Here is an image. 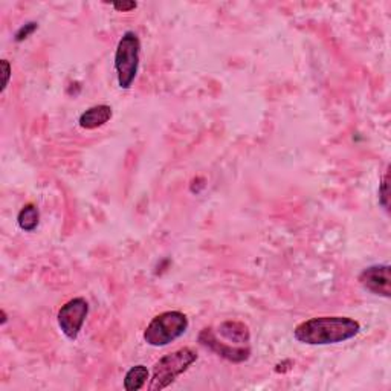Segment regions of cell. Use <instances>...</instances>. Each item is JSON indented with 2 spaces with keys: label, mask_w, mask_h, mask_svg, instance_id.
<instances>
[{
  "label": "cell",
  "mask_w": 391,
  "mask_h": 391,
  "mask_svg": "<svg viewBox=\"0 0 391 391\" xmlns=\"http://www.w3.org/2000/svg\"><path fill=\"white\" fill-rule=\"evenodd\" d=\"M222 338L232 342L234 346H248L251 339L249 327L240 321H225L219 326Z\"/></svg>",
  "instance_id": "obj_9"
},
{
  "label": "cell",
  "mask_w": 391,
  "mask_h": 391,
  "mask_svg": "<svg viewBox=\"0 0 391 391\" xmlns=\"http://www.w3.org/2000/svg\"><path fill=\"white\" fill-rule=\"evenodd\" d=\"M112 107L107 104H100V106H94L91 109H87L80 115V127L86 130H94L98 129V127L104 125L106 123H109L112 118Z\"/></svg>",
  "instance_id": "obj_8"
},
{
  "label": "cell",
  "mask_w": 391,
  "mask_h": 391,
  "mask_svg": "<svg viewBox=\"0 0 391 391\" xmlns=\"http://www.w3.org/2000/svg\"><path fill=\"white\" fill-rule=\"evenodd\" d=\"M87 315H89V302L86 301V298L83 297L72 298L67 301L64 306H62L60 310H58L57 314L58 327H60L63 335L67 339L75 341L78 335H80Z\"/></svg>",
  "instance_id": "obj_5"
},
{
  "label": "cell",
  "mask_w": 391,
  "mask_h": 391,
  "mask_svg": "<svg viewBox=\"0 0 391 391\" xmlns=\"http://www.w3.org/2000/svg\"><path fill=\"white\" fill-rule=\"evenodd\" d=\"M199 342L205 347L208 348L212 353H216L217 356L230 361V363L234 364H242L244 361H248L251 358V348L249 346H228L225 342H220L217 335L214 334V330L211 327H205L200 334H199Z\"/></svg>",
  "instance_id": "obj_6"
},
{
  "label": "cell",
  "mask_w": 391,
  "mask_h": 391,
  "mask_svg": "<svg viewBox=\"0 0 391 391\" xmlns=\"http://www.w3.org/2000/svg\"><path fill=\"white\" fill-rule=\"evenodd\" d=\"M0 66H2V74H4V81H2V92H5V89L8 87V83H9V78H11V66H9V63L6 60H2L0 62Z\"/></svg>",
  "instance_id": "obj_14"
},
{
  "label": "cell",
  "mask_w": 391,
  "mask_h": 391,
  "mask_svg": "<svg viewBox=\"0 0 391 391\" xmlns=\"http://www.w3.org/2000/svg\"><path fill=\"white\" fill-rule=\"evenodd\" d=\"M38 222H40V212L34 203L25 205L17 216L18 227L26 232H33L38 227Z\"/></svg>",
  "instance_id": "obj_11"
},
{
  "label": "cell",
  "mask_w": 391,
  "mask_h": 391,
  "mask_svg": "<svg viewBox=\"0 0 391 391\" xmlns=\"http://www.w3.org/2000/svg\"><path fill=\"white\" fill-rule=\"evenodd\" d=\"M141 40L135 31H127L120 38L115 52V71L121 89H130L140 69Z\"/></svg>",
  "instance_id": "obj_4"
},
{
  "label": "cell",
  "mask_w": 391,
  "mask_h": 391,
  "mask_svg": "<svg viewBox=\"0 0 391 391\" xmlns=\"http://www.w3.org/2000/svg\"><path fill=\"white\" fill-rule=\"evenodd\" d=\"M196 361H198V353L191 347H182L179 350H174L173 353L165 355L153 367V376L149 390L159 391L170 387Z\"/></svg>",
  "instance_id": "obj_3"
},
{
  "label": "cell",
  "mask_w": 391,
  "mask_h": 391,
  "mask_svg": "<svg viewBox=\"0 0 391 391\" xmlns=\"http://www.w3.org/2000/svg\"><path fill=\"white\" fill-rule=\"evenodd\" d=\"M361 332V324L348 317H317L302 321L293 330V338L307 346H329L346 342Z\"/></svg>",
  "instance_id": "obj_1"
},
{
  "label": "cell",
  "mask_w": 391,
  "mask_h": 391,
  "mask_svg": "<svg viewBox=\"0 0 391 391\" xmlns=\"http://www.w3.org/2000/svg\"><path fill=\"white\" fill-rule=\"evenodd\" d=\"M379 203L382 205V208L385 211H388V173H385L382 182H380V187H379Z\"/></svg>",
  "instance_id": "obj_13"
},
{
  "label": "cell",
  "mask_w": 391,
  "mask_h": 391,
  "mask_svg": "<svg viewBox=\"0 0 391 391\" xmlns=\"http://www.w3.org/2000/svg\"><path fill=\"white\" fill-rule=\"evenodd\" d=\"M37 28H38V23H37V22H29V23L21 26V28H18V31L16 33V35H14V40H16L17 43H21V42L26 40V38H28L29 35L34 34V31H35Z\"/></svg>",
  "instance_id": "obj_12"
},
{
  "label": "cell",
  "mask_w": 391,
  "mask_h": 391,
  "mask_svg": "<svg viewBox=\"0 0 391 391\" xmlns=\"http://www.w3.org/2000/svg\"><path fill=\"white\" fill-rule=\"evenodd\" d=\"M188 318L183 312L169 310L156 315L144 330V341L152 347H165L188 330Z\"/></svg>",
  "instance_id": "obj_2"
},
{
  "label": "cell",
  "mask_w": 391,
  "mask_h": 391,
  "mask_svg": "<svg viewBox=\"0 0 391 391\" xmlns=\"http://www.w3.org/2000/svg\"><path fill=\"white\" fill-rule=\"evenodd\" d=\"M136 6H138V4H136V2H123V4H113V8L116 9V11H123V13H129V11H132V9H135Z\"/></svg>",
  "instance_id": "obj_15"
},
{
  "label": "cell",
  "mask_w": 391,
  "mask_h": 391,
  "mask_svg": "<svg viewBox=\"0 0 391 391\" xmlns=\"http://www.w3.org/2000/svg\"><path fill=\"white\" fill-rule=\"evenodd\" d=\"M147 379H149V370H147V367L142 364L135 366L124 376V388L127 391H138L145 385Z\"/></svg>",
  "instance_id": "obj_10"
},
{
  "label": "cell",
  "mask_w": 391,
  "mask_h": 391,
  "mask_svg": "<svg viewBox=\"0 0 391 391\" xmlns=\"http://www.w3.org/2000/svg\"><path fill=\"white\" fill-rule=\"evenodd\" d=\"M359 283L366 290L373 295L390 298V265H373L361 272Z\"/></svg>",
  "instance_id": "obj_7"
}]
</instances>
